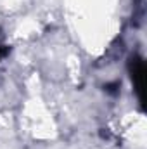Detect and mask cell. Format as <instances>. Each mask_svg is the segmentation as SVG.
Returning <instances> with one entry per match:
<instances>
[{
	"label": "cell",
	"instance_id": "obj_3",
	"mask_svg": "<svg viewBox=\"0 0 147 149\" xmlns=\"http://www.w3.org/2000/svg\"><path fill=\"white\" fill-rule=\"evenodd\" d=\"M9 50H10V47H7V45L0 43V59H2V57H5V56L9 54Z\"/></svg>",
	"mask_w": 147,
	"mask_h": 149
},
{
	"label": "cell",
	"instance_id": "obj_1",
	"mask_svg": "<svg viewBox=\"0 0 147 149\" xmlns=\"http://www.w3.org/2000/svg\"><path fill=\"white\" fill-rule=\"evenodd\" d=\"M128 71H130V78L133 83V88L139 95L140 106L144 108V101H146V64L144 59L139 54H133L128 61Z\"/></svg>",
	"mask_w": 147,
	"mask_h": 149
},
{
	"label": "cell",
	"instance_id": "obj_2",
	"mask_svg": "<svg viewBox=\"0 0 147 149\" xmlns=\"http://www.w3.org/2000/svg\"><path fill=\"white\" fill-rule=\"evenodd\" d=\"M104 90L111 94V95H116L119 92V81H112V83H106L104 85Z\"/></svg>",
	"mask_w": 147,
	"mask_h": 149
}]
</instances>
